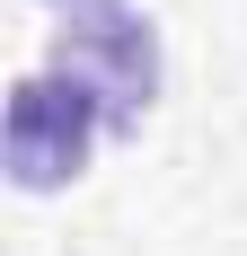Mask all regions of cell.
<instances>
[{"label": "cell", "instance_id": "cell-1", "mask_svg": "<svg viewBox=\"0 0 247 256\" xmlns=\"http://www.w3.org/2000/svg\"><path fill=\"white\" fill-rule=\"evenodd\" d=\"M53 71L98 88L106 124H132L159 98V44H150L142 9H124V0H71V18L53 26Z\"/></svg>", "mask_w": 247, "mask_h": 256}, {"label": "cell", "instance_id": "cell-2", "mask_svg": "<svg viewBox=\"0 0 247 256\" xmlns=\"http://www.w3.org/2000/svg\"><path fill=\"white\" fill-rule=\"evenodd\" d=\"M106 124V98L98 88H80L62 71H26L9 88V177L26 194H53V186H71L88 168V142Z\"/></svg>", "mask_w": 247, "mask_h": 256}]
</instances>
